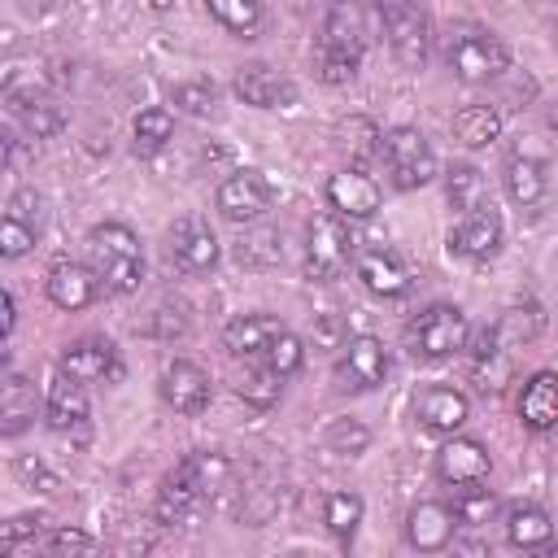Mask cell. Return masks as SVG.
I'll list each match as a JSON object with an SVG mask.
<instances>
[{"label":"cell","mask_w":558,"mask_h":558,"mask_svg":"<svg viewBox=\"0 0 558 558\" xmlns=\"http://www.w3.org/2000/svg\"><path fill=\"white\" fill-rule=\"evenodd\" d=\"M87 248H92V270L100 275L105 292L126 296V292L140 288V279H144V248H140V235L126 222L92 227Z\"/></svg>","instance_id":"obj_1"},{"label":"cell","mask_w":558,"mask_h":558,"mask_svg":"<svg viewBox=\"0 0 558 558\" xmlns=\"http://www.w3.org/2000/svg\"><path fill=\"white\" fill-rule=\"evenodd\" d=\"M445 61H449V70H453L458 83H488V78H501L510 70L506 44L493 31H480V26L453 31L449 35V48H445Z\"/></svg>","instance_id":"obj_2"},{"label":"cell","mask_w":558,"mask_h":558,"mask_svg":"<svg viewBox=\"0 0 558 558\" xmlns=\"http://www.w3.org/2000/svg\"><path fill=\"white\" fill-rule=\"evenodd\" d=\"M379 157L388 166L392 187H401V192H414V187H423V183L436 179V153H432V144H427V135L418 126H392V131H384Z\"/></svg>","instance_id":"obj_3"},{"label":"cell","mask_w":558,"mask_h":558,"mask_svg":"<svg viewBox=\"0 0 558 558\" xmlns=\"http://www.w3.org/2000/svg\"><path fill=\"white\" fill-rule=\"evenodd\" d=\"M405 340H410V353L414 357H427V362H436V357H449V353H458V349H466V340H471V323H466V314L458 310V305H427L410 327H405Z\"/></svg>","instance_id":"obj_4"},{"label":"cell","mask_w":558,"mask_h":558,"mask_svg":"<svg viewBox=\"0 0 558 558\" xmlns=\"http://www.w3.org/2000/svg\"><path fill=\"white\" fill-rule=\"evenodd\" d=\"M375 17L384 22V35H388V48L392 57L405 65V70H418L427 61V44H432V26H427V13L410 0H384L375 9Z\"/></svg>","instance_id":"obj_5"},{"label":"cell","mask_w":558,"mask_h":558,"mask_svg":"<svg viewBox=\"0 0 558 558\" xmlns=\"http://www.w3.org/2000/svg\"><path fill=\"white\" fill-rule=\"evenodd\" d=\"M353 257V231L340 214H318L310 222V235H305V275L327 283L336 279Z\"/></svg>","instance_id":"obj_6"},{"label":"cell","mask_w":558,"mask_h":558,"mask_svg":"<svg viewBox=\"0 0 558 558\" xmlns=\"http://www.w3.org/2000/svg\"><path fill=\"white\" fill-rule=\"evenodd\" d=\"M270 201H275V187H270V179H266L262 170H253V166L227 174V179L218 183V192H214L218 214L231 218V222H257V218L270 209Z\"/></svg>","instance_id":"obj_7"},{"label":"cell","mask_w":558,"mask_h":558,"mask_svg":"<svg viewBox=\"0 0 558 558\" xmlns=\"http://www.w3.org/2000/svg\"><path fill=\"white\" fill-rule=\"evenodd\" d=\"M541 331H545V310H541L536 301H514V305H506V310L497 314L493 327L480 331L475 357H497L506 344H527V340H536Z\"/></svg>","instance_id":"obj_8"},{"label":"cell","mask_w":558,"mask_h":558,"mask_svg":"<svg viewBox=\"0 0 558 558\" xmlns=\"http://www.w3.org/2000/svg\"><path fill=\"white\" fill-rule=\"evenodd\" d=\"M388 375V349L379 336H349V344L340 349V362H336V379L344 392H366V388H379Z\"/></svg>","instance_id":"obj_9"},{"label":"cell","mask_w":558,"mask_h":558,"mask_svg":"<svg viewBox=\"0 0 558 558\" xmlns=\"http://www.w3.org/2000/svg\"><path fill=\"white\" fill-rule=\"evenodd\" d=\"M170 257H174V266L187 270V275L214 270V266H218V240H214L209 222L196 218V214L179 218V222L170 227Z\"/></svg>","instance_id":"obj_10"},{"label":"cell","mask_w":558,"mask_h":558,"mask_svg":"<svg viewBox=\"0 0 558 558\" xmlns=\"http://www.w3.org/2000/svg\"><path fill=\"white\" fill-rule=\"evenodd\" d=\"M327 205L331 214H340L344 222H357V218H375L379 209V183L366 174V170H340L327 179Z\"/></svg>","instance_id":"obj_11"},{"label":"cell","mask_w":558,"mask_h":558,"mask_svg":"<svg viewBox=\"0 0 558 558\" xmlns=\"http://www.w3.org/2000/svg\"><path fill=\"white\" fill-rule=\"evenodd\" d=\"M4 105H9V113L26 126V135L31 140H48V135H57L61 126H65V113H61V105L48 96V92H39V87H4Z\"/></svg>","instance_id":"obj_12"},{"label":"cell","mask_w":558,"mask_h":558,"mask_svg":"<svg viewBox=\"0 0 558 558\" xmlns=\"http://www.w3.org/2000/svg\"><path fill=\"white\" fill-rule=\"evenodd\" d=\"M471 414V401L449 388V384H427L414 392V418L427 427V432H440V436H453Z\"/></svg>","instance_id":"obj_13"},{"label":"cell","mask_w":558,"mask_h":558,"mask_svg":"<svg viewBox=\"0 0 558 558\" xmlns=\"http://www.w3.org/2000/svg\"><path fill=\"white\" fill-rule=\"evenodd\" d=\"M57 366H61V375H70L78 384H96V379H109L118 371V349L105 336H83V340L61 349Z\"/></svg>","instance_id":"obj_14"},{"label":"cell","mask_w":558,"mask_h":558,"mask_svg":"<svg viewBox=\"0 0 558 558\" xmlns=\"http://www.w3.org/2000/svg\"><path fill=\"white\" fill-rule=\"evenodd\" d=\"M48 301L57 305V310H87L96 296H100V275L92 270V266H83V262H57L52 270H48Z\"/></svg>","instance_id":"obj_15"},{"label":"cell","mask_w":558,"mask_h":558,"mask_svg":"<svg viewBox=\"0 0 558 558\" xmlns=\"http://www.w3.org/2000/svg\"><path fill=\"white\" fill-rule=\"evenodd\" d=\"M161 401L179 414H201L209 405V375L187 362V357H174L166 371H161Z\"/></svg>","instance_id":"obj_16"},{"label":"cell","mask_w":558,"mask_h":558,"mask_svg":"<svg viewBox=\"0 0 558 558\" xmlns=\"http://www.w3.org/2000/svg\"><path fill=\"white\" fill-rule=\"evenodd\" d=\"M501 214L493 209V201H484L480 209H471L462 222H458V231L449 235V248L453 253H462V257H475V262H484V257H493L497 248H501Z\"/></svg>","instance_id":"obj_17"},{"label":"cell","mask_w":558,"mask_h":558,"mask_svg":"<svg viewBox=\"0 0 558 558\" xmlns=\"http://www.w3.org/2000/svg\"><path fill=\"white\" fill-rule=\"evenodd\" d=\"M231 92H235L244 105H253V109H279V105L296 100V87H292L283 74H275L270 65H262V61L240 65L235 78H231Z\"/></svg>","instance_id":"obj_18"},{"label":"cell","mask_w":558,"mask_h":558,"mask_svg":"<svg viewBox=\"0 0 558 558\" xmlns=\"http://www.w3.org/2000/svg\"><path fill=\"white\" fill-rule=\"evenodd\" d=\"M488 466H493L488 449L480 440H471V436H449L440 445V453H436V475L445 484H480L488 475Z\"/></svg>","instance_id":"obj_19"},{"label":"cell","mask_w":558,"mask_h":558,"mask_svg":"<svg viewBox=\"0 0 558 558\" xmlns=\"http://www.w3.org/2000/svg\"><path fill=\"white\" fill-rule=\"evenodd\" d=\"M453 527H458V519H453V510H449L445 501H418V506H410V514H405V541H410L418 554L445 549V545L453 541Z\"/></svg>","instance_id":"obj_20"},{"label":"cell","mask_w":558,"mask_h":558,"mask_svg":"<svg viewBox=\"0 0 558 558\" xmlns=\"http://www.w3.org/2000/svg\"><path fill=\"white\" fill-rule=\"evenodd\" d=\"M288 327L275 318V314H235L227 327H222V344L240 357H266V349L283 336Z\"/></svg>","instance_id":"obj_21"},{"label":"cell","mask_w":558,"mask_h":558,"mask_svg":"<svg viewBox=\"0 0 558 558\" xmlns=\"http://www.w3.org/2000/svg\"><path fill=\"white\" fill-rule=\"evenodd\" d=\"M357 279L375 296H405L410 292V270L388 248H362L357 253Z\"/></svg>","instance_id":"obj_22"},{"label":"cell","mask_w":558,"mask_h":558,"mask_svg":"<svg viewBox=\"0 0 558 558\" xmlns=\"http://www.w3.org/2000/svg\"><path fill=\"white\" fill-rule=\"evenodd\" d=\"M519 418L527 432H554L558 427V375L536 371L519 392Z\"/></svg>","instance_id":"obj_23"},{"label":"cell","mask_w":558,"mask_h":558,"mask_svg":"<svg viewBox=\"0 0 558 558\" xmlns=\"http://www.w3.org/2000/svg\"><path fill=\"white\" fill-rule=\"evenodd\" d=\"M44 418L52 432H70V427H83L87 423V392L78 379L70 375H57L44 392Z\"/></svg>","instance_id":"obj_24"},{"label":"cell","mask_w":558,"mask_h":558,"mask_svg":"<svg viewBox=\"0 0 558 558\" xmlns=\"http://www.w3.org/2000/svg\"><path fill=\"white\" fill-rule=\"evenodd\" d=\"M35 410H39L35 384L9 371V375H4V388H0V432H4V436H22V432L35 423Z\"/></svg>","instance_id":"obj_25"},{"label":"cell","mask_w":558,"mask_h":558,"mask_svg":"<svg viewBox=\"0 0 558 558\" xmlns=\"http://www.w3.org/2000/svg\"><path fill=\"white\" fill-rule=\"evenodd\" d=\"M205 497L196 493V484L174 466L170 475H166V484L157 488V506H153V514H157V523H166V527H174V523H183V519H192V510L201 506Z\"/></svg>","instance_id":"obj_26"},{"label":"cell","mask_w":558,"mask_h":558,"mask_svg":"<svg viewBox=\"0 0 558 558\" xmlns=\"http://www.w3.org/2000/svg\"><path fill=\"white\" fill-rule=\"evenodd\" d=\"M318 44L362 52V48H366V9H357V4H331Z\"/></svg>","instance_id":"obj_27"},{"label":"cell","mask_w":558,"mask_h":558,"mask_svg":"<svg viewBox=\"0 0 558 558\" xmlns=\"http://www.w3.org/2000/svg\"><path fill=\"white\" fill-rule=\"evenodd\" d=\"M170 140H174V118H170V109L153 105V109H140V113H135V126H131V148H135L140 157H157V153H161Z\"/></svg>","instance_id":"obj_28"},{"label":"cell","mask_w":558,"mask_h":558,"mask_svg":"<svg viewBox=\"0 0 558 558\" xmlns=\"http://www.w3.org/2000/svg\"><path fill=\"white\" fill-rule=\"evenodd\" d=\"M549 536H554V523L541 506H514L506 514V541L514 549H541V545H549Z\"/></svg>","instance_id":"obj_29"},{"label":"cell","mask_w":558,"mask_h":558,"mask_svg":"<svg viewBox=\"0 0 558 558\" xmlns=\"http://www.w3.org/2000/svg\"><path fill=\"white\" fill-rule=\"evenodd\" d=\"M453 135H458L466 148H488V144L501 135V109H497V105H466V109L453 118Z\"/></svg>","instance_id":"obj_30"},{"label":"cell","mask_w":558,"mask_h":558,"mask_svg":"<svg viewBox=\"0 0 558 558\" xmlns=\"http://www.w3.org/2000/svg\"><path fill=\"white\" fill-rule=\"evenodd\" d=\"M501 183H506V196L514 205H536L545 196V166L536 157H510Z\"/></svg>","instance_id":"obj_31"},{"label":"cell","mask_w":558,"mask_h":558,"mask_svg":"<svg viewBox=\"0 0 558 558\" xmlns=\"http://www.w3.org/2000/svg\"><path fill=\"white\" fill-rule=\"evenodd\" d=\"M179 471L196 484V493H201V497L222 493V488H227V480H231V462H227L222 453H187V458L179 462Z\"/></svg>","instance_id":"obj_32"},{"label":"cell","mask_w":558,"mask_h":558,"mask_svg":"<svg viewBox=\"0 0 558 558\" xmlns=\"http://www.w3.org/2000/svg\"><path fill=\"white\" fill-rule=\"evenodd\" d=\"M362 497L357 493H327V501H323V523H327V532L340 541V545H349L353 541V532H357V523H362Z\"/></svg>","instance_id":"obj_33"},{"label":"cell","mask_w":558,"mask_h":558,"mask_svg":"<svg viewBox=\"0 0 558 558\" xmlns=\"http://www.w3.org/2000/svg\"><path fill=\"white\" fill-rule=\"evenodd\" d=\"M209 17L222 22L235 39H257V26L266 13L257 0H209Z\"/></svg>","instance_id":"obj_34"},{"label":"cell","mask_w":558,"mask_h":558,"mask_svg":"<svg viewBox=\"0 0 558 558\" xmlns=\"http://www.w3.org/2000/svg\"><path fill=\"white\" fill-rule=\"evenodd\" d=\"M445 192H449V205H453V209L471 214V209L484 205V174H480L475 166L458 161V166H449V174H445Z\"/></svg>","instance_id":"obj_35"},{"label":"cell","mask_w":558,"mask_h":558,"mask_svg":"<svg viewBox=\"0 0 558 558\" xmlns=\"http://www.w3.org/2000/svg\"><path fill=\"white\" fill-rule=\"evenodd\" d=\"M279 257H283V248H279V231H270V227L244 231L240 244H235V262L248 266V270H266V266H275Z\"/></svg>","instance_id":"obj_36"},{"label":"cell","mask_w":558,"mask_h":558,"mask_svg":"<svg viewBox=\"0 0 558 558\" xmlns=\"http://www.w3.org/2000/svg\"><path fill=\"white\" fill-rule=\"evenodd\" d=\"M170 100H174V109L187 113V118H214V113H218V87H214L209 78H187V83H179V87L170 92Z\"/></svg>","instance_id":"obj_37"},{"label":"cell","mask_w":558,"mask_h":558,"mask_svg":"<svg viewBox=\"0 0 558 558\" xmlns=\"http://www.w3.org/2000/svg\"><path fill=\"white\" fill-rule=\"evenodd\" d=\"M497 514V493L493 488H480V484H462V493L453 497V519L462 527H480Z\"/></svg>","instance_id":"obj_38"},{"label":"cell","mask_w":558,"mask_h":558,"mask_svg":"<svg viewBox=\"0 0 558 558\" xmlns=\"http://www.w3.org/2000/svg\"><path fill=\"white\" fill-rule=\"evenodd\" d=\"M283 375H275L270 366H253V371H244L240 379H235V392L248 401V405H257V410H270L275 401H279V384Z\"/></svg>","instance_id":"obj_39"},{"label":"cell","mask_w":558,"mask_h":558,"mask_svg":"<svg viewBox=\"0 0 558 558\" xmlns=\"http://www.w3.org/2000/svg\"><path fill=\"white\" fill-rule=\"evenodd\" d=\"M323 445H327L331 453L357 458V453H366V445H371V432H366L357 418H331V423H327V432H323Z\"/></svg>","instance_id":"obj_40"},{"label":"cell","mask_w":558,"mask_h":558,"mask_svg":"<svg viewBox=\"0 0 558 558\" xmlns=\"http://www.w3.org/2000/svg\"><path fill=\"white\" fill-rule=\"evenodd\" d=\"M48 558H105V549L83 527H57L48 536Z\"/></svg>","instance_id":"obj_41"},{"label":"cell","mask_w":558,"mask_h":558,"mask_svg":"<svg viewBox=\"0 0 558 558\" xmlns=\"http://www.w3.org/2000/svg\"><path fill=\"white\" fill-rule=\"evenodd\" d=\"M357 65H362V52H349V48H327V44H318V78H323V83H331V87H340V83H353Z\"/></svg>","instance_id":"obj_42"},{"label":"cell","mask_w":558,"mask_h":558,"mask_svg":"<svg viewBox=\"0 0 558 558\" xmlns=\"http://www.w3.org/2000/svg\"><path fill=\"white\" fill-rule=\"evenodd\" d=\"M340 144H344L357 161H366V157H375V153H379L384 131H379L371 118H349V122H340Z\"/></svg>","instance_id":"obj_43"},{"label":"cell","mask_w":558,"mask_h":558,"mask_svg":"<svg viewBox=\"0 0 558 558\" xmlns=\"http://www.w3.org/2000/svg\"><path fill=\"white\" fill-rule=\"evenodd\" d=\"M187 323H192V314H187V301H179V296H166V301L148 314V331H153L157 340H174V336H183Z\"/></svg>","instance_id":"obj_44"},{"label":"cell","mask_w":558,"mask_h":558,"mask_svg":"<svg viewBox=\"0 0 558 558\" xmlns=\"http://www.w3.org/2000/svg\"><path fill=\"white\" fill-rule=\"evenodd\" d=\"M44 196L35 192V187H17L13 196H9V205H4V218H13V222H22V227H31V231H39L44 227Z\"/></svg>","instance_id":"obj_45"},{"label":"cell","mask_w":558,"mask_h":558,"mask_svg":"<svg viewBox=\"0 0 558 558\" xmlns=\"http://www.w3.org/2000/svg\"><path fill=\"white\" fill-rule=\"evenodd\" d=\"M301 362H305V344H301L292 331H283V336L266 349V366H270L275 375H296Z\"/></svg>","instance_id":"obj_46"},{"label":"cell","mask_w":558,"mask_h":558,"mask_svg":"<svg viewBox=\"0 0 558 558\" xmlns=\"http://www.w3.org/2000/svg\"><path fill=\"white\" fill-rule=\"evenodd\" d=\"M44 532V514H13L4 527H0V545L13 549V545H35V536Z\"/></svg>","instance_id":"obj_47"},{"label":"cell","mask_w":558,"mask_h":558,"mask_svg":"<svg viewBox=\"0 0 558 558\" xmlns=\"http://www.w3.org/2000/svg\"><path fill=\"white\" fill-rule=\"evenodd\" d=\"M35 235H39V231H31V227L4 218V222H0V253H4V257H22V253H31Z\"/></svg>","instance_id":"obj_48"},{"label":"cell","mask_w":558,"mask_h":558,"mask_svg":"<svg viewBox=\"0 0 558 558\" xmlns=\"http://www.w3.org/2000/svg\"><path fill=\"white\" fill-rule=\"evenodd\" d=\"M13 471H17V480H22L26 488H35V493H52V488H57V475H52L39 458H17Z\"/></svg>","instance_id":"obj_49"},{"label":"cell","mask_w":558,"mask_h":558,"mask_svg":"<svg viewBox=\"0 0 558 558\" xmlns=\"http://www.w3.org/2000/svg\"><path fill=\"white\" fill-rule=\"evenodd\" d=\"M314 340H318L323 349H344V344H349V336H344L340 314H323V318H318V327H314Z\"/></svg>","instance_id":"obj_50"},{"label":"cell","mask_w":558,"mask_h":558,"mask_svg":"<svg viewBox=\"0 0 558 558\" xmlns=\"http://www.w3.org/2000/svg\"><path fill=\"white\" fill-rule=\"evenodd\" d=\"M453 558H493V549L484 541L466 536V541H453Z\"/></svg>","instance_id":"obj_51"},{"label":"cell","mask_w":558,"mask_h":558,"mask_svg":"<svg viewBox=\"0 0 558 558\" xmlns=\"http://www.w3.org/2000/svg\"><path fill=\"white\" fill-rule=\"evenodd\" d=\"M17 327V301H13V292H4V331H13Z\"/></svg>","instance_id":"obj_52"},{"label":"cell","mask_w":558,"mask_h":558,"mask_svg":"<svg viewBox=\"0 0 558 558\" xmlns=\"http://www.w3.org/2000/svg\"><path fill=\"white\" fill-rule=\"evenodd\" d=\"M4 558H48V554H39L35 545H13V549H4Z\"/></svg>","instance_id":"obj_53"},{"label":"cell","mask_w":558,"mask_h":558,"mask_svg":"<svg viewBox=\"0 0 558 558\" xmlns=\"http://www.w3.org/2000/svg\"><path fill=\"white\" fill-rule=\"evenodd\" d=\"M541 558H558V545H545V554Z\"/></svg>","instance_id":"obj_54"},{"label":"cell","mask_w":558,"mask_h":558,"mask_svg":"<svg viewBox=\"0 0 558 558\" xmlns=\"http://www.w3.org/2000/svg\"><path fill=\"white\" fill-rule=\"evenodd\" d=\"M549 126H554V131H558V105H554V109H549Z\"/></svg>","instance_id":"obj_55"},{"label":"cell","mask_w":558,"mask_h":558,"mask_svg":"<svg viewBox=\"0 0 558 558\" xmlns=\"http://www.w3.org/2000/svg\"><path fill=\"white\" fill-rule=\"evenodd\" d=\"M292 558H310V554H292Z\"/></svg>","instance_id":"obj_56"},{"label":"cell","mask_w":558,"mask_h":558,"mask_svg":"<svg viewBox=\"0 0 558 558\" xmlns=\"http://www.w3.org/2000/svg\"><path fill=\"white\" fill-rule=\"evenodd\" d=\"M554 466H558V453H554Z\"/></svg>","instance_id":"obj_57"}]
</instances>
